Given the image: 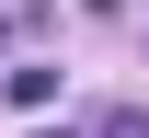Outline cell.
<instances>
[{"label":"cell","mask_w":149,"mask_h":138,"mask_svg":"<svg viewBox=\"0 0 149 138\" xmlns=\"http://www.w3.org/2000/svg\"><path fill=\"white\" fill-rule=\"evenodd\" d=\"M46 138H69V127H46Z\"/></svg>","instance_id":"1"}]
</instances>
